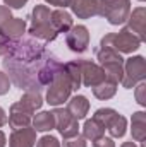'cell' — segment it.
<instances>
[{
    "mask_svg": "<svg viewBox=\"0 0 146 147\" xmlns=\"http://www.w3.org/2000/svg\"><path fill=\"white\" fill-rule=\"evenodd\" d=\"M46 57V50L35 38H21L10 41V48L2 60V67L19 89L41 91L38 74Z\"/></svg>",
    "mask_w": 146,
    "mask_h": 147,
    "instance_id": "1",
    "label": "cell"
},
{
    "mask_svg": "<svg viewBox=\"0 0 146 147\" xmlns=\"http://www.w3.org/2000/svg\"><path fill=\"white\" fill-rule=\"evenodd\" d=\"M52 10L46 5H36L31 12V24H29V34L41 41H53L57 38V31L52 26L50 21Z\"/></svg>",
    "mask_w": 146,
    "mask_h": 147,
    "instance_id": "2",
    "label": "cell"
},
{
    "mask_svg": "<svg viewBox=\"0 0 146 147\" xmlns=\"http://www.w3.org/2000/svg\"><path fill=\"white\" fill-rule=\"evenodd\" d=\"M96 60H98V65L105 72V79H108V80L115 82V84H119L122 80V75H124V58L120 57L119 51H115L112 48L100 46L96 50Z\"/></svg>",
    "mask_w": 146,
    "mask_h": 147,
    "instance_id": "3",
    "label": "cell"
},
{
    "mask_svg": "<svg viewBox=\"0 0 146 147\" xmlns=\"http://www.w3.org/2000/svg\"><path fill=\"white\" fill-rule=\"evenodd\" d=\"M131 14V0H98V16L105 17L112 26H120Z\"/></svg>",
    "mask_w": 146,
    "mask_h": 147,
    "instance_id": "4",
    "label": "cell"
},
{
    "mask_svg": "<svg viewBox=\"0 0 146 147\" xmlns=\"http://www.w3.org/2000/svg\"><path fill=\"white\" fill-rule=\"evenodd\" d=\"M100 46H105V48H112L119 53H132L136 51L139 46H141V41L134 36L129 29H122L119 33H108L102 38L100 41Z\"/></svg>",
    "mask_w": 146,
    "mask_h": 147,
    "instance_id": "5",
    "label": "cell"
},
{
    "mask_svg": "<svg viewBox=\"0 0 146 147\" xmlns=\"http://www.w3.org/2000/svg\"><path fill=\"white\" fill-rule=\"evenodd\" d=\"M72 92V86L71 80L67 77L65 70L62 69L60 72L53 77V80L48 84V91H46V103L50 106H60L64 105Z\"/></svg>",
    "mask_w": 146,
    "mask_h": 147,
    "instance_id": "6",
    "label": "cell"
},
{
    "mask_svg": "<svg viewBox=\"0 0 146 147\" xmlns=\"http://www.w3.org/2000/svg\"><path fill=\"white\" fill-rule=\"evenodd\" d=\"M93 118L96 121H100L105 127V130H108L110 135L113 139L124 137L126 128H127V120L122 115H119L115 110H112V108H100V110L95 111Z\"/></svg>",
    "mask_w": 146,
    "mask_h": 147,
    "instance_id": "7",
    "label": "cell"
},
{
    "mask_svg": "<svg viewBox=\"0 0 146 147\" xmlns=\"http://www.w3.org/2000/svg\"><path fill=\"white\" fill-rule=\"evenodd\" d=\"M146 79V60L145 57L138 55V57H131L127 60H124V75L120 84L126 89H132L138 82Z\"/></svg>",
    "mask_w": 146,
    "mask_h": 147,
    "instance_id": "8",
    "label": "cell"
},
{
    "mask_svg": "<svg viewBox=\"0 0 146 147\" xmlns=\"http://www.w3.org/2000/svg\"><path fill=\"white\" fill-rule=\"evenodd\" d=\"M53 113V118H55V128L60 132V135L64 139H69V137H74L79 134V120H76L72 115L69 113V110L65 108H55L52 111Z\"/></svg>",
    "mask_w": 146,
    "mask_h": 147,
    "instance_id": "9",
    "label": "cell"
},
{
    "mask_svg": "<svg viewBox=\"0 0 146 147\" xmlns=\"http://www.w3.org/2000/svg\"><path fill=\"white\" fill-rule=\"evenodd\" d=\"M79 62V69H81V84L86 87H95L100 82L105 80V72L103 69L89 60H77Z\"/></svg>",
    "mask_w": 146,
    "mask_h": 147,
    "instance_id": "10",
    "label": "cell"
},
{
    "mask_svg": "<svg viewBox=\"0 0 146 147\" xmlns=\"http://www.w3.org/2000/svg\"><path fill=\"white\" fill-rule=\"evenodd\" d=\"M65 43L67 46L72 50L74 53H83L88 50L89 46V33H88V28L79 24V26H72L67 34H65Z\"/></svg>",
    "mask_w": 146,
    "mask_h": 147,
    "instance_id": "11",
    "label": "cell"
},
{
    "mask_svg": "<svg viewBox=\"0 0 146 147\" xmlns=\"http://www.w3.org/2000/svg\"><path fill=\"white\" fill-rule=\"evenodd\" d=\"M31 115H33V111L28 110L21 101H17V103H14L12 106H10V115H9V125H10V128H14V130H19V128H26V127H29V123H31Z\"/></svg>",
    "mask_w": 146,
    "mask_h": 147,
    "instance_id": "12",
    "label": "cell"
},
{
    "mask_svg": "<svg viewBox=\"0 0 146 147\" xmlns=\"http://www.w3.org/2000/svg\"><path fill=\"white\" fill-rule=\"evenodd\" d=\"M62 69H64V63L59 62V58H55L53 55L48 53L46 60L43 62V65H41V69H40V74H38V82H40V86H41V87L48 86V84L53 80V77L60 72Z\"/></svg>",
    "mask_w": 146,
    "mask_h": 147,
    "instance_id": "13",
    "label": "cell"
},
{
    "mask_svg": "<svg viewBox=\"0 0 146 147\" xmlns=\"http://www.w3.org/2000/svg\"><path fill=\"white\" fill-rule=\"evenodd\" d=\"M127 26H126V29H129L134 36L138 38L141 43L145 41V22H146V9L145 7H138V9H134L132 10V14H129V17H127Z\"/></svg>",
    "mask_w": 146,
    "mask_h": 147,
    "instance_id": "14",
    "label": "cell"
},
{
    "mask_svg": "<svg viewBox=\"0 0 146 147\" xmlns=\"http://www.w3.org/2000/svg\"><path fill=\"white\" fill-rule=\"evenodd\" d=\"M26 28L28 26L23 17H12L0 28V36L7 38L9 41H16L23 38V34L26 33Z\"/></svg>",
    "mask_w": 146,
    "mask_h": 147,
    "instance_id": "15",
    "label": "cell"
},
{
    "mask_svg": "<svg viewBox=\"0 0 146 147\" xmlns=\"http://www.w3.org/2000/svg\"><path fill=\"white\" fill-rule=\"evenodd\" d=\"M71 10L79 19H91L98 16V0H69Z\"/></svg>",
    "mask_w": 146,
    "mask_h": 147,
    "instance_id": "16",
    "label": "cell"
},
{
    "mask_svg": "<svg viewBox=\"0 0 146 147\" xmlns=\"http://www.w3.org/2000/svg\"><path fill=\"white\" fill-rule=\"evenodd\" d=\"M35 144H36V130L29 127L14 130L9 139V147H35Z\"/></svg>",
    "mask_w": 146,
    "mask_h": 147,
    "instance_id": "17",
    "label": "cell"
},
{
    "mask_svg": "<svg viewBox=\"0 0 146 147\" xmlns=\"http://www.w3.org/2000/svg\"><path fill=\"white\" fill-rule=\"evenodd\" d=\"M52 26L57 33H67L72 28V16L65 10V9H57L52 12L50 16Z\"/></svg>",
    "mask_w": 146,
    "mask_h": 147,
    "instance_id": "18",
    "label": "cell"
},
{
    "mask_svg": "<svg viewBox=\"0 0 146 147\" xmlns=\"http://www.w3.org/2000/svg\"><path fill=\"white\" fill-rule=\"evenodd\" d=\"M67 110L69 113L72 115L76 120H83L86 115H88V111H89V101L84 98V96H74L69 99V103H67Z\"/></svg>",
    "mask_w": 146,
    "mask_h": 147,
    "instance_id": "19",
    "label": "cell"
},
{
    "mask_svg": "<svg viewBox=\"0 0 146 147\" xmlns=\"http://www.w3.org/2000/svg\"><path fill=\"white\" fill-rule=\"evenodd\" d=\"M132 139L136 142H145L146 139V113L145 111H136L132 113Z\"/></svg>",
    "mask_w": 146,
    "mask_h": 147,
    "instance_id": "20",
    "label": "cell"
},
{
    "mask_svg": "<svg viewBox=\"0 0 146 147\" xmlns=\"http://www.w3.org/2000/svg\"><path fill=\"white\" fill-rule=\"evenodd\" d=\"M33 128L36 132H48L55 128V118L52 111H40L33 118Z\"/></svg>",
    "mask_w": 146,
    "mask_h": 147,
    "instance_id": "21",
    "label": "cell"
},
{
    "mask_svg": "<svg viewBox=\"0 0 146 147\" xmlns=\"http://www.w3.org/2000/svg\"><path fill=\"white\" fill-rule=\"evenodd\" d=\"M102 135H105V127L100 121H96L95 118L84 121V127H83V137L84 139H89L93 142V140L100 139Z\"/></svg>",
    "mask_w": 146,
    "mask_h": 147,
    "instance_id": "22",
    "label": "cell"
},
{
    "mask_svg": "<svg viewBox=\"0 0 146 147\" xmlns=\"http://www.w3.org/2000/svg\"><path fill=\"white\" fill-rule=\"evenodd\" d=\"M91 89H93L95 98L105 101V99H110V98L115 96V92H117V84L112 82V80H108V79H105L103 82H100L98 86H95V87H91Z\"/></svg>",
    "mask_w": 146,
    "mask_h": 147,
    "instance_id": "23",
    "label": "cell"
},
{
    "mask_svg": "<svg viewBox=\"0 0 146 147\" xmlns=\"http://www.w3.org/2000/svg\"><path fill=\"white\" fill-rule=\"evenodd\" d=\"M64 70H65L69 80H71L72 91H77V89L83 86V84H81V69H79V62H77V60H72V62L64 63Z\"/></svg>",
    "mask_w": 146,
    "mask_h": 147,
    "instance_id": "24",
    "label": "cell"
},
{
    "mask_svg": "<svg viewBox=\"0 0 146 147\" xmlns=\"http://www.w3.org/2000/svg\"><path fill=\"white\" fill-rule=\"evenodd\" d=\"M19 101H21L28 110L33 111V113L36 110H40L41 105H43V98H41V92H40V91H26Z\"/></svg>",
    "mask_w": 146,
    "mask_h": 147,
    "instance_id": "25",
    "label": "cell"
},
{
    "mask_svg": "<svg viewBox=\"0 0 146 147\" xmlns=\"http://www.w3.org/2000/svg\"><path fill=\"white\" fill-rule=\"evenodd\" d=\"M64 147H86V139L77 134L74 137L64 139Z\"/></svg>",
    "mask_w": 146,
    "mask_h": 147,
    "instance_id": "26",
    "label": "cell"
},
{
    "mask_svg": "<svg viewBox=\"0 0 146 147\" xmlns=\"http://www.w3.org/2000/svg\"><path fill=\"white\" fill-rule=\"evenodd\" d=\"M36 147H60V142L53 135H45L36 142Z\"/></svg>",
    "mask_w": 146,
    "mask_h": 147,
    "instance_id": "27",
    "label": "cell"
},
{
    "mask_svg": "<svg viewBox=\"0 0 146 147\" xmlns=\"http://www.w3.org/2000/svg\"><path fill=\"white\" fill-rule=\"evenodd\" d=\"M136 101L141 106H146V84L143 80L136 86Z\"/></svg>",
    "mask_w": 146,
    "mask_h": 147,
    "instance_id": "28",
    "label": "cell"
},
{
    "mask_svg": "<svg viewBox=\"0 0 146 147\" xmlns=\"http://www.w3.org/2000/svg\"><path fill=\"white\" fill-rule=\"evenodd\" d=\"M9 89H10V79H9V75L5 72L0 70V96L7 94Z\"/></svg>",
    "mask_w": 146,
    "mask_h": 147,
    "instance_id": "29",
    "label": "cell"
},
{
    "mask_svg": "<svg viewBox=\"0 0 146 147\" xmlns=\"http://www.w3.org/2000/svg\"><path fill=\"white\" fill-rule=\"evenodd\" d=\"M93 147H115V144H113V140H112L110 137L102 135L100 139L93 140Z\"/></svg>",
    "mask_w": 146,
    "mask_h": 147,
    "instance_id": "30",
    "label": "cell"
},
{
    "mask_svg": "<svg viewBox=\"0 0 146 147\" xmlns=\"http://www.w3.org/2000/svg\"><path fill=\"white\" fill-rule=\"evenodd\" d=\"M9 19H12L10 9H9V7H5V5H0V28H2Z\"/></svg>",
    "mask_w": 146,
    "mask_h": 147,
    "instance_id": "31",
    "label": "cell"
},
{
    "mask_svg": "<svg viewBox=\"0 0 146 147\" xmlns=\"http://www.w3.org/2000/svg\"><path fill=\"white\" fill-rule=\"evenodd\" d=\"M28 3V0H3V5L9 9H21Z\"/></svg>",
    "mask_w": 146,
    "mask_h": 147,
    "instance_id": "32",
    "label": "cell"
},
{
    "mask_svg": "<svg viewBox=\"0 0 146 147\" xmlns=\"http://www.w3.org/2000/svg\"><path fill=\"white\" fill-rule=\"evenodd\" d=\"M9 48H10V41L7 38L0 36V57H5L7 51H9Z\"/></svg>",
    "mask_w": 146,
    "mask_h": 147,
    "instance_id": "33",
    "label": "cell"
},
{
    "mask_svg": "<svg viewBox=\"0 0 146 147\" xmlns=\"http://www.w3.org/2000/svg\"><path fill=\"white\" fill-rule=\"evenodd\" d=\"M50 5H55V7H59V9H65L67 5H69V0H46Z\"/></svg>",
    "mask_w": 146,
    "mask_h": 147,
    "instance_id": "34",
    "label": "cell"
},
{
    "mask_svg": "<svg viewBox=\"0 0 146 147\" xmlns=\"http://www.w3.org/2000/svg\"><path fill=\"white\" fill-rule=\"evenodd\" d=\"M7 120H9V118H7L5 111H3V108H2V106H0V127H3V125L7 123Z\"/></svg>",
    "mask_w": 146,
    "mask_h": 147,
    "instance_id": "35",
    "label": "cell"
},
{
    "mask_svg": "<svg viewBox=\"0 0 146 147\" xmlns=\"http://www.w3.org/2000/svg\"><path fill=\"white\" fill-rule=\"evenodd\" d=\"M5 142H7V139H5V134L0 130V147H5Z\"/></svg>",
    "mask_w": 146,
    "mask_h": 147,
    "instance_id": "36",
    "label": "cell"
},
{
    "mask_svg": "<svg viewBox=\"0 0 146 147\" xmlns=\"http://www.w3.org/2000/svg\"><path fill=\"white\" fill-rule=\"evenodd\" d=\"M120 147H138V146H136V144H134V142L131 140V142H124V144H122Z\"/></svg>",
    "mask_w": 146,
    "mask_h": 147,
    "instance_id": "37",
    "label": "cell"
},
{
    "mask_svg": "<svg viewBox=\"0 0 146 147\" xmlns=\"http://www.w3.org/2000/svg\"><path fill=\"white\" fill-rule=\"evenodd\" d=\"M141 147H146V146H145V142H143V144H141Z\"/></svg>",
    "mask_w": 146,
    "mask_h": 147,
    "instance_id": "38",
    "label": "cell"
},
{
    "mask_svg": "<svg viewBox=\"0 0 146 147\" xmlns=\"http://www.w3.org/2000/svg\"><path fill=\"white\" fill-rule=\"evenodd\" d=\"M139 2H145V0H139Z\"/></svg>",
    "mask_w": 146,
    "mask_h": 147,
    "instance_id": "39",
    "label": "cell"
}]
</instances>
